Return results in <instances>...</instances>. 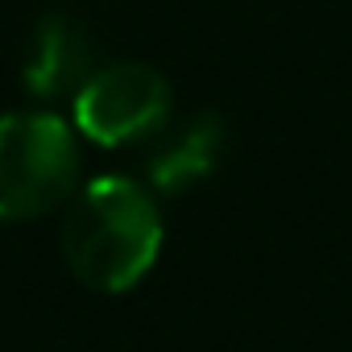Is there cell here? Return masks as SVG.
<instances>
[{"label": "cell", "mask_w": 352, "mask_h": 352, "mask_svg": "<svg viewBox=\"0 0 352 352\" xmlns=\"http://www.w3.org/2000/svg\"><path fill=\"white\" fill-rule=\"evenodd\" d=\"M162 241L166 228L153 191L120 174L87 183L63 220L67 270L100 294L133 290L153 270Z\"/></svg>", "instance_id": "cell-1"}, {"label": "cell", "mask_w": 352, "mask_h": 352, "mask_svg": "<svg viewBox=\"0 0 352 352\" xmlns=\"http://www.w3.org/2000/svg\"><path fill=\"white\" fill-rule=\"evenodd\" d=\"M224 153V124L220 116L204 112L183 120L179 129H170L157 137L149 162H145V179L157 195H183L212 179V170L220 166Z\"/></svg>", "instance_id": "cell-5"}, {"label": "cell", "mask_w": 352, "mask_h": 352, "mask_svg": "<svg viewBox=\"0 0 352 352\" xmlns=\"http://www.w3.org/2000/svg\"><path fill=\"white\" fill-rule=\"evenodd\" d=\"M91 75H96V46L87 30L67 13L42 17L30 34L25 63H21L25 91L38 100H63V96H79V87Z\"/></svg>", "instance_id": "cell-4"}, {"label": "cell", "mask_w": 352, "mask_h": 352, "mask_svg": "<svg viewBox=\"0 0 352 352\" xmlns=\"http://www.w3.org/2000/svg\"><path fill=\"white\" fill-rule=\"evenodd\" d=\"M170 116V83L149 63H108L75 96V129L96 145H133Z\"/></svg>", "instance_id": "cell-3"}, {"label": "cell", "mask_w": 352, "mask_h": 352, "mask_svg": "<svg viewBox=\"0 0 352 352\" xmlns=\"http://www.w3.org/2000/svg\"><path fill=\"white\" fill-rule=\"evenodd\" d=\"M79 133L54 112L0 116V220H38L75 191Z\"/></svg>", "instance_id": "cell-2"}]
</instances>
